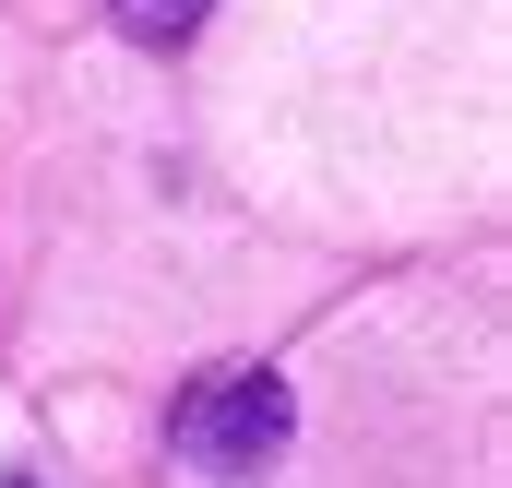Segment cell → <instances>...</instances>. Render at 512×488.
Returning a JSON list of instances; mask_svg holds the SVG:
<instances>
[{
  "label": "cell",
  "instance_id": "3957f363",
  "mask_svg": "<svg viewBox=\"0 0 512 488\" xmlns=\"http://www.w3.org/2000/svg\"><path fill=\"white\" fill-rule=\"evenodd\" d=\"M0 488H36V477H0Z\"/></svg>",
  "mask_w": 512,
  "mask_h": 488
},
{
  "label": "cell",
  "instance_id": "6da1fadb",
  "mask_svg": "<svg viewBox=\"0 0 512 488\" xmlns=\"http://www.w3.org/2000/svg\"><path fill=\"white\" fill-rule=\"evenodd\" d=\"M167 441H179L191 477H262V465L298 441V393H286L274 369H203V381L179 393Z\"/></svg>",
  "mask_w": 512,
  "mask_h": 488
},
{
  "label": "cell",
  "instance_id": "7a4b0ae2",
  "mask_svg": "<svg viewBox=\"0 0 512 488\" xmlns=\"http://www.w3.org/2000/svg\"><path fill=\"white\" fill-rule=\"evenodd\" d=\"M120 24L143 36V48H167V36H191V24H203V0H120Z\"/></svg>",
  "mask_w": 512,
  "mask_h": 488
}]
</instances>
